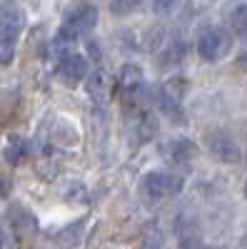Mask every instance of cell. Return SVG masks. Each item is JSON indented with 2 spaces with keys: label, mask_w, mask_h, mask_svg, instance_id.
I'll return each instance as SVG.
<instances>
[{
  "label": "cell",
  "mask_w": 247,
  "mask_h": 249,
  "mask_svg": "<svg viewBox=\"0 0 247 249\" xmlns=\"http://www.w3.org/2000/svg\"><path fill=\"white\" fill-rule=\"evenodd\" d=\"M3 157L8 164H23L28 157H30V142L23 140V137H10L8 144H5V150H3Z\"/></svg>",
  "instance_id": "11"
},
{
  "label": "cell",
  "mask_w": 247,
  "mask_h": 249,
  "mask_svg": "<svg viewBox=\"0 0 247 249\" xmlns=\"http://www.w3.org/2000/svg\"><path fill=\"white\" fill-rule=\"evenodd\" d=\"M205 142H208V150L225 164H237L242 160V150L237 140L228 132V130H212L208 132V137H205Z\"/></svg>",
  "instance_id": "3"
},
{
  "label": "cell",
  "mask_w": 247,
  "mask_h": 249,
  "mask_svg": "<svg viewBox=\"0 0 247 249\" xmlns=\"http://www.w3.org/2000/svg\"><path fill=\"white\" fill-rule=\"evenodd\" d=\"M142 85H145V75H142V68H140V65H133V62H128V65L120 70L117 80H115V92H117L122 100H125V102H130V100L140 92Z\"/></svg>",
  "instance_id": "6"
},
{
  "label": "cell",
  "mask_w": 247,
  "mask_h": 249,
  "mask_svg": "<svg viewBox=\"0 0 247 249\" xmlns=\"http://www.w3.org/2000/svg\"><path fill=\"white\" fill-rule=\"evenodd\" d=\"M55 72H57V77H60L63 85L75 88V85H80V82L88 77V57L80 55V53H68L63 57H57Z\"/></svg>",
  "instance_id": "5"
},
{
  "label": "cell",
  "mask_w": 247,
  "mask_h": 249,
  "mask_svg": "<svg viewBox=\"0 0 247 249\" xmlns=\"http://www.w3.org/2000/svg\"><path fill=\"white\" fill-rule=\"evenodd\" d=\"M180 3L182 0H152V10L157 15H170V13H175L180 8Z\"/></svg>",
  "instance_id": "15"
},
{
  "label": "cell",
  "mask_w": 247,
  "mask_h": 249,
  "mask_svg": "<svg viewBox=\"0 0 247 249\" xmlns=\"http://www.w3.org/2000/svg\"><path fill=\"white\" fill-rule=\"evenodd\" d=\"M25 30V13L20 5H0V43L18 45L20 35Z\"/></svg>",
  "instance_id": "4"
},
{
  "label": "cell",
  "mask_w": 247,
  "mask_h": 249,
  "mask_svg": "<svg viewBox=\"0 0 247 249\" xmlns=\"http://www.w3.org/2000/svg\"><path fill=\"white\" fill-rule=\"evenodd\" d=\"M195 152H197V147H195L192 140L180 137V140H172V142H170V157H172V162H177V164H188V162L195 157Z\"/></svg>",
  "instance_id": "12"
},
{
  "label": "cell",
  "mask_w": 247,
  "mask_h": 249,
  "mask_svg": "<svg viewBox=\"0 0 247 249\" xmlns=\"http://www.w3.org/2000/svg\"><path fill=\"white\" fill-rule=\"evenodd\" d=\"M225 20L240 40H247V0H230L225 8Z\"/></svg>",
  "instance_id": "8"
},
{
  "label": "cell",
  "mask_w": 247,
  "mask_h": 249,
  "mask_svg": "<svg viewBox=\"0 0 247 249\" xmlns=\"http://www.w3.org/2000/svg\"><path fill=\"white\" fill-rule=\"evenodd\" d=\"M135 127H137V135H140L142 140H148V137H152L155 130H157V120H155V115H152L150 110H140Z\"/></svg>",
  "instance_id": "13"
},
{
  "label": "cell",
  "mask_w": 247,
  "mask_h": 249,
  "mask_svg": "<svg viewBox=\"0 0 247 249\" xmlns=\"http://www.w3.org/2000/svg\"><path fill=\"white\" fill-rule=\"evenodd\" d=\"M155 105L168 115L172 122H185V112H182V105H180V97L170 95L165 88H160L155 92Z\"/></svg>",
  "instance_id": "9"
},
{
  "label": "cell",
  "mask_w": 247,
  "mask_h": 249,
  "mask_svg": "<svg viewBox=\"0 0 247 249\" xmlns=\"http://www.w3.org/2000/svg\"><path fill=\"white\" fill-rule=\"evenodd\" d=\"M82 234H85V222L77 219V222H70L68 227H63V230L55 234V242H57L60 249H75V247H80Z\"/></svg>",
  "instance_id": "10"
},
{
  "label": "cell",
  "mask_w": 247,
  "mask_h": 249,
  "mask_svg": "<svg viewBox=\"0 0 247 249\" xmlns=\"http://www.w3.org/2000/svg\"><path fill=\"white\" fill-rule=\"evenodd\" d=\"M142 5H145V0H110V13L122 18V15L137 13Z\"/></svg>",
  "instance_id": "14"
},
{
  "label": "cell",
  "mask_w": 247,
  "mask_h": 249,
  "mask_svg": "<svg viewBox=\"0 0 247 249\" xmlns=\"http://www.w3.org/2000/svg\"><path fill=\"white\" fill-rule=\"evenodd\" d=\"M85 90H88V95L97 102V105H105V102L110 100V95L115 92V82L110 80V75H108L105 70L97 68L95 72L88 75V80H85Z\"/></svg>",
  "instance_id": "7"
},
{
  "label": "cell",
  "mask_w": 247,
  "mask_h": 249,
  "mask_svg": "<svg viewBox=\"0 0 247 249\" xmlns=\"http://www.w3.org/2000/svg\"><path fill=\"white\" fill-rule=\"evenodd\" d=\"M0 247H3V230H0Z\"/></svg>",
  "instance_id": "18"
},
{
  "label": "cell",
  "mask_w": 247,
  "mask_h": 249,
  "mask_svg": "<svg viewBox=\"0 0 247 249\" xmlns=\"http://www.w3.org/2000/svg\"><path fill=\"white\" fill-rule=\"evenodd\" d=\"M195 48H197V55L205 60V62H217L222 60L225 55L230 53L232 48V37L225 28H217V25H208L197 33V40H195Z\"/></svg>",
  "instance_id": "1"
},
{
  "label": "cell",
  "mask_w": 247,
  "mask_h": 249,
  "mask_svg": "<svg viewBox=\"0 0 247 249\" xmlns=\"http://www.w3.org/2000/svg\"><path fill=\"white\" fill-rule=\"evenodd\" d=\"M8 192H10V182L5 177H0V199L8 197Z\"/></svg>",
  "instance_id": "17"
},
{
  "label": "cell",
  "mask_w": 247,
  "mask_h": 249,
  "mask_svg": "<svg viewBox=\"0 0 247 249\" xmlns=\"http://www.w3.org/2000/svg\"><path fill=\"white\" fill-rule=\"evenodd\" d=\"M140 187L150 199H170L182 192V177L172 172H148L140 179Z\"/></svg>",
  "instance_id": "2"
},
{
  "label": "cell",
  "mask_w": 247,
  "mask_h": 249,
  "mask_svg": "<svg viewBox=\"0 0 247 249\" xmlns=\"http://www.w3.org/2000/svg\"><path fill=\"white\" fill-rule=\"evenodd\" d=\"M15 48L18 45H13V43H0V65L3 68L15 60Z\"/></svg>",
  "instance_id": "16"
},
{
  "label": "cell",
  "mask_w": 247,
  "mask_h": 249,
  "mask_svg": "<svg viewBox=\"0 0 247 249\" xmlns=\"http://www.w3.org/2000/svg\"><path fill=\"white\" fill-rule=\"evenodd\" d=\"M245 197H247V179H245Z\"/></svg>",
  "instance_id": "19"
}]
</instances>
